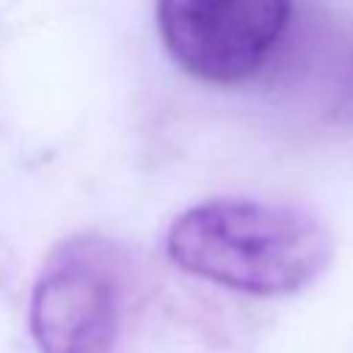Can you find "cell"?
Wrapping results in <instances>:
<instances>
[{
  "mask_svg": "<svg viewBox=\"0 0 353 353\" xmlns=\"http://www.w3.org/2000/svg\"><path fill=\"white\" fill-rule=\"evenodd\" d=\"M165 251L176 268L248 295H290L331 262V237L306 210L212 199L174 218Z\"/></svg>",
  "mask_w": 353,
  "mask_h": 353,
  "instance_id": "cell-1",
  "label": "cell"
},
{
  "mask_svg": "<svg viewBox=\"0 0 353 353\" xmlns=\"http://www.w3.org/2000/svg\"><path fill=\"white\" fill-rule=\"evenodd\" d=\"M290 14V0H157L168 55L215 85L251 80L281 41Z\"/></svg>",
  "mask_w": 353,
  "mask_h": 353,
  "instance_id": "cell-2",
  "label": "cell"
},
{
  "mask_svg": "<svg viewBox=\"0 0 353 353\" xmlns=\"http://www.w3.org/2000/svg\"><path fill=\"white\" fill-rule=\"evenodd\" d=\"M121 328V270L99 240L63 243L30 292L39 353H110Z\"/></svg>",
  "mask_w": 353,
  "mask_h": 353,
  "instance_id": "cell-3",
  "label": "cell"
}]
</instances>
